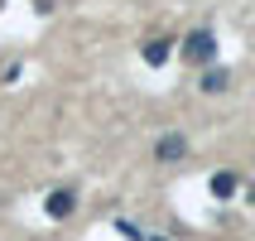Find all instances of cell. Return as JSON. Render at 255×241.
I'll list each match as a JSON object with an SVG mask.
<instances>
[{
    "mask_svg": "<svg viewBox=\"0 0 255 241\" xmlns=\"http://www.w3.org/2000/svg\"><path fill=\"white\" fill-rule=\"evenodd\" d=\"M144 63H149V68H164V63H169V53H173V39H144Z\"/></svg>",
    "mask_w": 255,
    "mask_h": 241,
    "instance_id": "cell-3",
    "label": "cell"
},
{
    "mask_svg": "<svg viewBox=\"0 0 255 241\" xmlns=\"http://www.w3.org/2000/svg\"><path fill=\"white\" fill-rule=\"evenodd\" d=\"M227 82H231L227 68H207L202 72V92H227Z\"/></svg>",
    "mask_w": 255,
    "mask_h": 241,
    "instance_id": "cell-6",
    "label": "cell"
},
{
    "mask_svg": "<svg viewBox=\"0 0 255 241\" xmlns=\"http://www.w3.org/2000/svg\"><path fill=\"white\" fill-rule=\"evenodd\" d=\"M236 188H241V174H236V169H217L212 174V193H217V198H231Z\"/></svg>",
    "mask_w": 255,
    "mask_h": 241,
    "instance_id": "cell-4",
    "label": "cell"
},
{
    "mask_svg": "<svg viewBox=\"0 0 255 241\" xmlns=\"http://www.w3.org/2000/svg\"><path fill=\"white\" fill-rule=\"evenodd\" d=\"M43 208H48V217H53V222H63V217H72V208H77V193H72V188H53Z\"/></svg>",
    "mask_w": 255,
    "mask_h": 241,
    "instance_id": "cell-2",
    "label": "cell"
},
{
    "mask_svg": "<svg viewBox=\"0 0 255 241\" xmlns=\"http://www.w3.org/2000/svg\"><path fill=\"white\" fill-rule=\"evenodd\" d=\"M154 241H164V237H154Z\"/></svg>",
    "mask_w": 255,
    "mask_h": 241,
    "instance_id": "cell-7",
    "label": "cell"
},
{
    "mask_svg": "<svg viewBox=\"0 0 255 241\" xmlns=\"http://www.w3.org/2000/svg\"><path fill=\"white\" fill-rule=\"evenodd\" d=\"M154 155H159V159H183V155H188V140H183V135H164Z\"/></svg>",
    "mask_w": 255,
    "mask_h": 241,
    "instance_id": "cell-5",
    "label": "cell"
},
{
    "mask_svg": "<svg viewBox=\"0 0 255 241\" xmlns=\"http://www.w3.org/2000/svg\"><path fill=\"white\" fill-rule=\"evenodd\" d=\"M183 58L188 63H198V68H212L217 63V39H212V29H193L183 39Z\"/></svg>",
    "mask_w": 255,
    "mask_h": 241,
    "instance_id": "cell-1",
    "label": "cell"
}]
</instances>
